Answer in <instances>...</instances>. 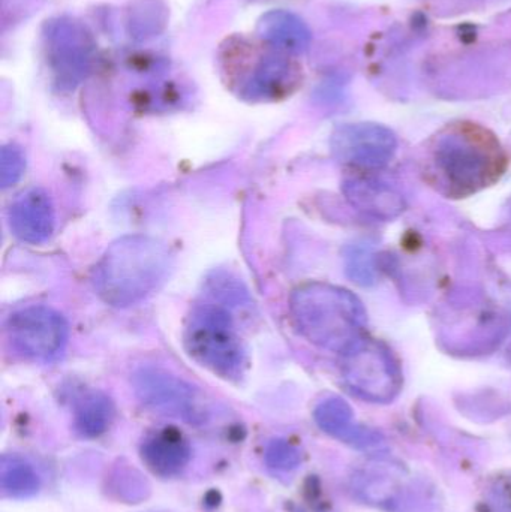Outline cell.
Here are the masks:
<instances>
[{"mask_svg": "<svg viewBox=\"0 0 511 512\" xmlns=\"http://www.w3.org/2000/svg\"><path fill=\"white\" fill-rule=\"evenodd\" d=\"M342 378L356 396L372 403L392 402L404 384L392 349L368 336L342 355Z\"/></svg>", "mask_w": 511, "mask_h": 512, "instance_id": "5b68a950", "label": "cell"}, {"mask_svg": "<svg viewBox=\"0 0 511 512\" xmlns=\"http://www.w3.org/2000/svg\"><path fill=\"white\" fill-rule=\"evenodd\" d=\"M114 418V405L102 391H89L75 406V427L86 438L107 432Z\"/></svg>", "mask_w": 511, "mask_h": 512, "instance_id": "2e32d148", "label": "cell"}, {"mask_svg": "<svg viewBox=\"0 0 511 512\" xmlns=\"http://www.w3.org/2000/svg\"><path fill=\"white\" fill-rule=\"evenodd\" d=\"M353 489L360 499L369 504L390 507L398 504L399 487L393 477L377 471H362L354 475Z\"/></svg>", "mask_w": 511, "mask_h": 512, "instance_id": "ac0fdd59", "label": "cell"}, {"mask_svg": "<svg viewBox=\"0 0 511 512\" xmlns=\"http://www.w3.org/2000/svg\"><path fill=\"white\" fill-rule=\"evenodd\" d=\"M173 262V254L162 240L143 234L123 236L99 259L93 286L108 306L129 307L164 285Z\"/></svg>", "mask_w": 511, "mask_h": 512, "instance_id": "7a4b0ae2", "label": "cell"}, {"mask_svg": "<svg viewBox=\"0 0 511 512\" xmlns=\"http://www.w3.org/2000/svg\"><path fill=\"white\" fill-rule=\"evenodd\" d=\"M315 423L323 432L353 445L362 451L381 450L383 438L380 433L357 426L354 423V414L351 406L339 397H330L324 400L314 411Z\"/></svg>", "mask_w": 511, "mask_h": 512, "instance_id": "7c38bea8", "label": "cell"}, {"mask_svg": "<svg viewBox=\"0 0 511 512\" xmlns=\"http://www.w3.org/2000/svg\"><path fill=\"white\" fill-rule=\"evenodd\" d=\"M230 310L212 300L197 304L186 321L183 343L200 366L222 378L237 379L245 370L246 351Z\"/></svg>", "mask_w": 511, "mask_h": 512, "instance_id": "277c9868", "label": "cell"}, {"mask_svg": "<svg viewBox=\"0 0 511 512\" xmlns=\"http://www.w3.org/2000/svg\"><path fill=\"white\" fill-rule=\"evenodd\" d=\"M41 486L35 468L17 454H3L0 460V487L9 498L26 499Z\"/></svg>", "mask_w": 511, "mask_h": 512, "instance_id": "e0dca14e", "label": "cell"}, {"mask_svg": "<svg viewBox=\"0 0 511 512\" xmlns=\"http://www.w3.org/2000/svg\"><path fill=\"white\" fill-rule=\"evenodd\" d=\"M290 312L308 342L335 354H347L368 336L365 306L342 286L305 283L291 294Z\"/></svg>", "mask_w": 511, "mask_h": 512, "instance_id": "3957f363", "label": "cell"}, {"mask_svg": "<svg viewBox=\"0 0 511 512\" xmlns=\"http://www.w3.org/2000/svg\"><path fill=\"white\" fill-rule=\"evenodd\" d=\"M297 72V66L287 57L269 54L255 65L240 95L251 102L276 101L296 86Z\"/></svg>", "mask_w": 511, "mask_h": 512, "instance_id": "4fadbf2b", "label": "cell"}, {"mask_svg": "<svg viewBox=\"0 0 511 512\" xmlns=\"http://www.w3.org/2000/svg\"><path fill=\"white\" fill-rule=\"evenodd\" d=\"M9 345L21 357L50 361L59 357L68 343L66 319L47 306H30L17 310L5 324Z\"/></svg>", "mask_w": 511, "mask_h": 512, "instance_id": "52a82bcc", "label": "cell"}, {"mask_svg": "<svg viewBox=\"0 0 511 512\" xmlns=\"http://www.w3.org/2000/svg\"><path fill=\"white\" fill-rule=\"evenodd\" d=\"M132 388L137 399L156 414L188 423H201L206 417L200 391L167 370L141 367L132 375Z\"/></svg>", "mask_w": 511, "mask_h": 512, "instance_id": "ba28073f", "label": "cell"}, {"mask_svg": "<svg viewBox=\"0 0 511 512\" xmlns=\"http://www.w3.org/2000/svg\"><path fill=\"white\" fill-rule=\"evenodd\" d=\"M207 295L210 300L215 303L222 304V306L233 309V307H240L243 304H249L251 298H249L248 291L242 282L231 277L227 273H213L212 276L207 279Z\"/></svg>", "mask_w": 511, "mask_h": 512, "instance_id": "d6986e66", "label": "cell"}, {"mask_svg": "<svg viewBox=\"0 0 511 512\" xmlns=\"http://www.w3.org/2000/svg\"><path fill=\"white\" fill-rule=\"evenodd\" d=\"M297 512H321V511L311 510V508H302V510H299Z\"/></svg>", "mask_w": 511, "mask_h": 512, "instance_id": "cb8c5ba5", "label": "cell"}, {"mask_svg": "<svg viewBox=\"0 0 511 512\" xmlns=\"http://www.w3.org/2000/svg\"><path fill=\"white\" fill-rule=\"evenodd\" d=\"M345 270L359 285H372L375 282V270L371 248L354 245L345 249Z\"/></svg>", "mask_w": 511, "mask_h": 512, "instance_id": "ffe728a7", "label": "cell"}, {"mask_svg": "<svg viewBox=\"0 0 511 512\" xmlns=\"http://www.w3.org/2000/svg\"><path fill=\"white\" fill-rule=\"evenodd\" d=\"M257 33L264 42L290 54H303L312 41V33L299 15L273 9L261 15Z\"/></svg>", "mask_w": 511, "mask_h": 512, "instance_id": "9a60e30c", "label": "cell"}, {"mask_svg": "<svg viewBox=\"0 0 511 512\" xmlns=\"http://www.w3.org/2000/svg\"><path fill=\"white\" fill-rule=\"evenodd\" d=\"M26 170V155L21 147L6 144L0 152V186L2 189L11 188L20 182Z\"/></svg>", "mask_w": 511, "mask_h": 512, "instance_id": "7402d4cb", "label": "cell"}, {"mask_svg": "<svg viewBox=\"0 0 511 512\" xmlns=\"http://www.w3.org/2000/svg\"><path fill=\"white\" fill-rule=\"evenodd\" d=\"M266 465L275 472H291L299 468L300 457L299 450L285 439H273L266 447L264 453Z\"/></svg>", "mask_w": 511, "mask_h": 512, "instance_id": "44dd1931", "label": "cell"}, {"mask_svg": "<svg viewBox=\"0 0 511 512\" xmlns=\"http://www.w3.org/2000/svg\"><path fill=\"white\" fill-rule=\"evenodd\" d=\"M141 457L147 468L159 477L180 474L191 459L188 441L176 430L153 433L141 445Z\"/></svg>", "mask_w": 511, "mask_h": 512, "instance_id": "5bb4252c", "label": "cell"}, {"mask_svg": "<svg viewBox=\"0 0 511 512\" xmlns=\"http://www.w3.org/2000/svg\"><path fill=\"white\" fill-rule=\"evenodd\" d=\"M12 234L30 245L47 242L54 231L56 213L50 195L41 188H29L12 200L8 209Z\"/></svg>", "mask_w": 511, "mask_h": 512, "instance_id": "30bf717a", "label": "cell"}, {"mask_svg": "<svg viewBox=\"0 0 511 512\" xmlns=\"http://www.w3.org/2000/svg\"><path fill=\"white\" fill-rule=\"evenodd\" d=\"M330 149L341 164L378 170L392 161L398 150V138L395 132L378 123H347L333 132Z\"/></svg>", "mask_w": 511, "mask_h": 512, "instance_id": "9c48e42d", "label": "cell"}, {"mask_svg": "<svg viewBox=\"0 0 511 512\" xmlns=\"http://www.w3.org/2000/svg\"><path fill=\"white\" fill-rule=\"evenodd\" d=\"M342 191L350 206L369 218L390 221L405 210L404 197L392 186L372 177H350L342 185Z\"/></svg>", "mask_w": 511, "mask_h": 512, "instance_id": "8fae6325", "label": "cell"}, {"mask_svg": "<svg viewBox=\"0 0 511 512\" xmlns=\"http://www.w3.org/2000/svg\"><path fill=\"white\" fill-rule=\"evenodd\" d=\"M45 53L54 83L74 90L92 72L96 44L86 26L72 18H56L45 24Z\"/></svg>", "mask_w": 511, "mask_h": 512, "instance_id": "8992f818", "label": "cell"}, {"mask_svg": "<svg viewBox=\"0 0 511 512\" xmlns=\"http://www.w3.org/2000/svg\"><path fill=\"white\" fill-rule=\"evenodd\" d=\"M113 492L125 501H140L149 492L146 481L135 469H119L113 477Z\"/></svg>", "mask_w": 511, "mask_h": 512, "instance_id": "603a6c76", "label": "cell"}, {"mask_svg": "<svg viewBox=\"0 0 511 512\" xmlns=\"http://www.w3.org/2000/svg\"><path fill=\"white\" fill-rule=\"evenodd\" d=\"M506 168L507 155L500 141L482 126H450L432 146V176L450 197H468L489 188Z\"/></svg>", "mask_w": 511, "mask_h": 512, "instance_id": "6da1fadb", "label": "cell"}]
</instances>
